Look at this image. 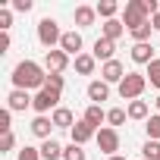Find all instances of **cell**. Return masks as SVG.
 I'll use <instances>...</instances> for the list:
<instances>
[{
    "label": "cell",
    "mask_w": 160,
    "mask_h": 160,
    "mask_svg": "<svg viewBox=\"0 0 160 160\" xmlns=\"http://www.w3.org/2000/svg\"><path fill=\"white\" fill-rule=\"evenodd\" d=\"M44 82H47V69L41 63H35V60L16 63V69H13V88H22V91H32L35 88V91H41Z\"/></svg>",
    "instance_id": "cell-1"
},
{
    "label": "cell",
    "mask_w": 160,
    "mask_h": 160,
    "mask_svg": "<svg viewBox=\"0 0 160 160\" xmlns=\"http://www.w3.org/2000/svg\"><path fill=\"white\" fill-rule=\"evenodd\" d=\"M144 88H148V75L144 72H129L122 82H119V98L122 101H141V94H144Z\"/></svg>",
    "instance_id": "cell-2"
},
{
    "label": "cell",
    "mask_w": 160,
    "mask_h": 160,
    "mask_svg": "<svg viewBox=\"0 0 160 160\" xmlns=\"http://www.w3.org/2000/svg\"><path fill=\"white\" fill-rule=\"evenodd\" d=\"M144 22H151L148 3H144V0H126V7H122V25L132 32V28H138Z\"/></svg>",
    "instance_id": "cell-3"
},
{
    "label": "cell",
    "mask_w": 160,
    "mask_h": 160,
    "mask_svg": "<svg viewBox=\"0 0 160 160\" xmlns=\"http://www.w3.org/2000/svg\"><path fill=\"white\" fill-rule=\"evenodd\" d=\"M38 41H41L47 50H57V47H60L63 32H60V22H57L53 16H44V19L38 22Z\"/></svg>",
    "instance_id": "cell-4"
},
{
    "label": "cell",
    "mask_w": 160,
    "mask_h": 160,
    "mask_svg": "<svg viewBox=\"0 0 160 160\" xmlns=\"http://www.w3.org/2000/svg\"><path fill=\"white\" fill-rule=\"evenodd\" d=\"M60 107V91H53V88H41V91H35V104H32V110L38 113V116H47V113H53Z\"/></svg>",
    "instance_id": "cell-5"
},
{
    "label": "cell",
    "mask_w": 160,
    "mask_h": 160,
    "mask_svg": "<svg viewBox=\"0 0 160 160\" xmlns=\"http://www.w3.org/2000/svg\"><path fill=\"white\" fill-rule=\"evenodd\" d=\"M94 141H98V148H101L107 157H113V154L119 151V132H116V129H110V126H104V129L98 132V138H94Z\"/></svg>",
    "instance_id": "cell-6"
},
{
    "label": "cell",
    "mask_w": 160,
    "mask_h": 160,
    "mask_svg": "<svg viewBox=\"0 0 160 160\" xmlns=\"http://www.w3.org/2000/svg\"><path fill=\"white\" fill-rule=\"evenodd\" d=\"M126 75H129V72H126V66H122L119 60H110V63L101 66V78H104L107 85H116V88H119V82H122Z\"/></svg>",
    "instance_id": "cell-7"
},
{
    "label": "cell",
    "mask_w": 160,
    "mask_h": 160,
    "mask_svg": "<svg viewBox=\"0 0 160 160\" xmlns=\"http://www.w3.org/2000/svg\"><path fill=\"white\" fill-rule=\"evenodd\" d=\"M69 66V57L57 47V50H47L44 53V69L50 72V75H63V69Z\"/></svg>",
    "instance_id": "cell-8"
},
{
    "label": "cell",
    "mask_w": 160,
    "mask_h": 160,
    "mask_svg": "<svg viewBox=\"0 0 160 160\" xmlns=\"http://www.w3.org/2000/svg\"><path fill=\"white\" fill-rule=\"evenodd\" d=\"M60 50H63L66 57H82V35H78L75 28H72V32H63Z\"/></svg>",
    "instance_id": "cell-9"
},
{
    "label": "cell",
    "mask_w": 160,
    "mask_h": 160,
    "mask_svg": "<svg viewBox=\"0 0 160 160\" xmlns=\"http://www.w3.org/2000/svg\"><path fill=\"white\" fill-rule=\"evenodd\" d=\"M35 104V98L28 94V91H22V88H13L10 94H7V107L13 110V113H19V110H25V107H32Z\"/></svg>",
    "instance_id": "cell-10"
},
{
    "label": "cell",
    "mask_w": 160,
    "mask_h": 160,
    "mask_svg": "<svg viewBox=\"0 0 160 160\" xmlns=\"http://www.w3.org/2000/svg\"><path fill=\"white\" fill-rule=\"evenodd\" d=\"M72 144H85V141H91V138H98V129L91 126V122H85V119H78L75 126H72Z\"/></svg>",
    "instance_id": "cell-11"
},
{
    "label": "cell",
    "mask_w": 160,
    "mask_h": 160,
    "mask_svg": "<svg viewBox=\"0 0 160 160\" xmlns=\"http://www.w3.org/2000/svg\"><path fill=\"white\" fill-rule=\"evenodd\" d=\"M113 53H116V41H107V38H98V41H94V50H91V57H94V60L110 63V60H116Z\"/></svg>",
    "instance_id": "cell-12"
},
{
    "label": "cell",
    "mask_w": 160,
    "mask_h": 160,
    "mask_svg": "<svg viewBox=\"0 0 160 160\" xmlns=\"http://www.w3.org/2000/svg\"><path fill=\"white\" fill-rule=\"evenodd\" d=\"M110 98V85L104 82V78H94V82H88V101L101 107V101Z\"/></svg>",
    "instance_id": "cell-13"
},
{
    "label": "cell",
    "mask_w": 160,
    "mask_h": 160,
    "mask_svg": "<svg viewBox=\"0 0 160 160\" xmlns=\"http://www.w3.org/2000/svg\"><path fill=\"white\" fill-rule=\"evenodd\" d=\"M50 119H53V129H69V132H72V126L78 122V119L72 116L69 107H57V110L50 113Z\"/></svg>",
    "instance_id": "cell-14"
},
{
    "label": "cell",
    "mask_w": 160,
    "mask_h": 160,
    "mask_svg": "<svg viewBox=\"0 0 160 160\" xmlns=\"http://www.w3.org/2000/svg\"><path fill=\"white\" fill-rule=\"evenodd\" d=\"M122 35H126L122 19H107V22L101 25V38H107V41H119Z\"/></svg>",
    "instance_id": "cell-15"
},
{
    "label": "cell",
    "mask_w": 160,
    "mask_h": 160,
    "mask_svg": "<svg viewBox=\"0 0 160 160\" xmlns=\"http://www.w3.org/2000/svg\"><path fill=\"white\" fill-rule=\"evenodd\" d=\"M72 19H75V25H78V28H88V25H94V19H98V10L82 3V7H75Z\"/></svg>",
    "instance_id": "cell-16"
},
{
    "label": "cell",
    "mask_w": 160,
    "mask_h": 160,
    "mask_svg": "<svg viewBox=\"0 0 160 160\" xmlns=\"http://www.w3.org/2000/svg\"><path fill=\"white\" fill-rule=\"evenodd\" d=\"M157 57H154V47L151 44H132V63H141V66H151Z\"/></svg>",
    "instance_id": "cell-17"
},
{
    "label": "cell",
    "mask_w": 160,
    "mask_h": 160,
    "mask_svg": "<svg viewBox=\"0 0 160 160\" xmlns=\"http://www.w3.org/2000/svg\"><path fill=\"white\" fill-rule=\"evenodd\" d=\"M50 132H53V119H50V116H35V119H32V135H38L41 141H47Z\"/></svg>",
    "instance_id": "cell-18"
},
{
    "label": "cell",
    "mask_w": 160,
    "mask_h": 160,
    "mask_svg": "<svg viewBox=\"0 0 160 160\" xmlns=\"http://www.w3.org/2000/svg\"><path fill=\"white\" fill-rule=\"evenodd\" d=\"M82 119H85V122H91V126L101 132V129H104V122H107V110H101L98 104H88V110H85V116H82Z\"/></svg>",
    "instance_id": "cell-19"
},
{
    "label": "cell",
    "mask_w": 160,
    "mask_h": 160,
    "mask_svg": "<svg viewBox=\"0 0 160 160\" xmlns=\"http://www.w3.org/2000/svg\"><path fill=\"white\" fill-rule=\"evenodd\" d=\"M63 144L60 141H53V138H47V141H41V157L44 160H63Z\"/></svg>",
    "instance_id": "cell-20"
},
{
    "label": "cell",
    "mask_w": 160,
    "mask_h": 160,
    "mask_svg": "<svg viewBox=\"0 0 160 160\" xmlns=\"http://www.w3.org/2000/svg\"><path fill=\"white\" fill-rule=\"evenodd\" d=\"M94 66H98V60H94L91 53L75 57V72H78V75H91V72H94Z\"/></svg>",
    "instance_id": "cell-21"
},
{
    "label": "cell",
    "mask_w": 160,
    "mask_h": 160,
    "mask_svg": "<svg viewBox=\"0 0 160 160\" xmlns=\"http://www.w3.org/2000/svg\"><path fill=\"white\" fill-rule=\"evenodd\" d=\"M94 10H98V16L107 22V19H116V13H119V3H116V0H101V3H98Z\"/></svg>",
    "instance_id": "cell-22"
},
{
    "label": "cell",
    "mask_w": 160,
    "mask_h": 160,
    "mask_svg": "<svg viewBox=\"0 0 160 160\" xmlns=\"http://www.w3.org/2000/svg\"><path fill=\"white\" fill-rule=\"evenodd\" d=\"M126 113H129V119H144V122H148V113H151V107H148V101H132Z\"/></svg>",
    "instance_id": "cell-23"
},
{
    "label": "cell",
    "mask_w": 160,
    "mask_h": 160,
    "mask_svg": "<svg viewBox=\"0 0 160 160\" xmlns=\"http://www.w3.org/2000/svg\"><path fill=\"white\" fill-rule=\"evenodd\" d=\"M144 129H148V141H160V113H154V116H148V122H144Z\"/></svg>",
    "instance_id": "cell-24"
},
{
    "label": "cell",
    "mask_w": 160,
    "mask_h": 160,
    "mask_svg": "<svg viewBox=\"0 0 160 160\" xmlns=\"http://www.w3.org/2000/svg\"><path fill=\"white\" fill-rule=\"evenodd\" d=\"M151 32H154V25H151V22H144V25H138V28H132L129 35L135 38V44H148V38H151Z\"/></svg>",
    "instance_id": "cell-25"
},
{
    "label": "cell",
    "mask_w": 160,
    "mask_h": 160,
    "mask_svg": "<svg viewBox=\"0 0 160 160\" xmlns=\"http://www.w3.org/2000/svg\"><path fill=\"white\" fill-rule=\"evenodd\" d=\"M126 116H129V113H126L122 107H113V110H107V122H110V129L122 126V122H126Z\"/></svg>",
    "instance_id": "cell-26"
},
{
    "label": "cell",
    "mask_w": 160,
    "mask_h": 160,
    "mask_svg": "<svg viewBox=\"0 0 160 160\" xmlns=\"http://www.w3.org/2000/svg\"><path fill=\"white\" fill-rule=\"evenodd\" d=\"M144 75H148V85L160 88V57H157V60H154V63L148 66V72H144Z\"/></svg>",
    "instance_id": "cell-27"
},
{
    "label": "cell",
    "mask_w": 160,
    "mask_h": 160,
    "mask_svg": "<svg viewBox=\"0 0 160 160\" xmlns=\"http://www.w3.org/2000/svg\"><path fill=\"white\" fill-rule=\"evenodd\" d=\"M141 157H144V160H160V141H144Z\"/></svg>",
    "instance_id": "cell-28"
},
{
    "label": "cell",
    "mask_w": 160,
    "mask_h": 160,
    "mask_svg": "<svg viewBox=\"0 0 160 160\" xmlns=\"http://www.w3.org/2000/svg\"><path fill=\"white\" fill-rule=\"evenodd\" d=\"M16 160H44V157H41V148L25 144V148H19V157H16Z\"/></svg>",
    "instance_id": "cell-29"
},
{
    "label": "cell",
    "mask_w": 160,
    "mask_h": 160,
    "mask_svg": "<svg viewBox=\"0 0 160 160\" xmlns=\"http://www.w3.org/2000/svg\"><path fill=\"white\" fill-rule=\"evenodd\" d=\"M63 160H85V151H82V144H66V151H63Z\"/></svg>",
    "instance_id": "cell-30"
},
{
    "label": "cell",
    "mask_w": 160,
    "mask_h": 160,
    "mask_svg": "<svg viewBox=\"0 0 160 160\" xmlns=\"http://www.w3.org/2000/svg\"><path fill=\"white\" fill-rule=\"evenodd\" d=\"M10 28H13V10L3 7L0 10V32H10Z\"/></svg>",
    "instance_id": "cell-31"
},
{
    "label": "cell",
    "mask_w": 160,
    "mask_h": 160,
    "mask_svg": "<svg viewBox=\"0 0 160 160\" xmlns=\"http://www.w3.org/2000/svg\"><path fill=\"white\" fill-rule=\"evenodd\" d=\"M13 110L10 107H3V110H0V132H13Z\"/></svg>",
    "instance_id": "cell-32"
},
{
    "label": "cell",
    "mask_w": 160,
    "mask_h": 160,
    "mask_svg": "<svg viewBox=\"0 0 160 160\" xmlns=\"http://www.w3.org/2000/svg\"><path fill=\"white\" fill-rule=\"evenodd\" d=\"M63 85H66V82H63V75H50V72H47L44 88H53V91H60V94H63Z\"/></svg>",
    "instance_id": "cell-33"
},
{
    "label": "cell",
    "mask_w": 160,
    "mask_h": 160,
    "mask_svg": "<svg viewBox=\"0 0 160 160\" xmlns=\"http://www.w3.org/2000/svg\"><path fill=\"white\" fill-rule=\"evenodd\" d=\"M13 148H16V135L13 132H3V138H0V154H7Z\"/></svg>",
    "instance_id": "cell-34"
},
{
    "label": "cell",
    "mask_w": 160,
    "mask_h": 160,
    "mask_svg": "<svg viewBox=\"0 0 160 160\" xmlns=\"http://www.w3.org/2000/svg\"><path fill=\"white\" fill-rule=\"evenodd\" d=\"M32 7H35L32 0H13V10H16V13H28Z\"/></svg>",
    "instance_id": "cell-35"
},
{
    "label": "cell",
    "mask_w": 160,
    "mask_h": 160,
    "mask_svg": "<svg viewBox=\"0 0 160 160\" xmlns=\"http://www.w3.org/2000/svg\"><path fill=\"white\" fill-rule=\"evenodd\" d=\"M10 50V32H0V53Z\"/></svg>",
    "instance_id": "cell-36"
},
{
    "label": "cell",
    "mask_w": 160,
    "mask_h": 160,
    "mask_svg": "<svg viewBox=\"0 0 160 160\" xmlns=\"http://www.w3.org/2000/svg\"><path fill=\"white\" fill-rule=\"evenodd\" d=\"M151 25H154V32H160V13H157V16H151Z\"/></svg>",
    "instance_id": "cell-37"
},
{
    "label": "cell",
    "mask_w": 160,
    "mask_h": 160,
    "mask_svg": "<svg viewBox=\"0 0 160 160\" xmlns=\"http://www.w3.org/2000/svg\"><path fill=\"white\" fill-rule=\"evenodd\" d=\"M107 160H126V157H119V154H113V157H107Z\"/></svg>",
    "instance_id": "cell-38"
},
{
    "label": "cell",
    "mask_w": 160,
    "mask_h": 160,
    "mask_svg": "<svg viewBox=\"0 0 160 160\" xmlns=\"http://www.w3.org/2000/svg\"><path fill=\"white\" fill-rule=\"evenodd\" d=\"M157 113H160V94H157Z\"/></svg>",
    "instance_id": "cell-39"
},
{
    "label": "cell",
    "mask_w": 160,
    "mask_h": 160,
    "mask_svg": "<svg viewBox=\"0 0 160 160\" xmlns=\"http://www.w3.org/2000/svg\"><path fill=\"white\" fill-rule=\"evenodd\" d=\"M141 160H144V157H141Z\"/></svg>",
    "instance_id": "cell-40"
}]
</instances>
